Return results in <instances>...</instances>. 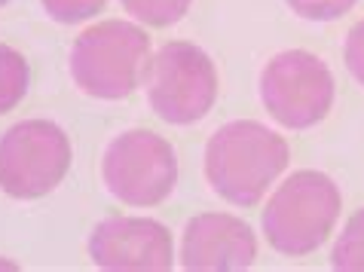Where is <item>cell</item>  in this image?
<instances>
[{"mask_svg":"<svg viewBox=\"0 0 364 272\" xmlns=\"http://www.w3.org/2000/svg\"><path fill=\"white\" fill-rule=\"evenodd\" d=\"M288 165V144L255 119H236L218 129L205 147V178L232 205H257L267 187Z\"/></svg>","mask_w":364,"mask_h":272,"instance_id":"6da1fadb","label":"cell"},{"mask_svg":"<svg viewBox=\"0 0 364 272\" xmlns=\"http://www.w3.org/2000/svg\"><path fill=\"white\" fill-rule=\"evenodd\" d=\"M150 37L129 22H101L77 37L70 49L74 83L92 98L119 102L141 83L150 62Z\"/></svg>","mask_w":364,"mask_h":272,"instance_id":"7a4b0ae2","label":"cell"},{"mask_svg":"<svg viewBox=\"0 0 364 272\" xmlns=\"http://www.w3.org/2000/svg\"><path fill=\"white\" fill-rule=\"evenodd\" d=\"M340 217V190L321 171H294L264 211L267 241L282 254L300 257L325 245Z\"/></svg>","mask_w":364,"mask_h":272,"instance_id":"3957f363","label":"cell"},{"mask_svg":"<svg viewBox=\"0 0 364 272\" xmlns=\"http://www.w3.org/2000/svg\"><path fill=\"white\" fill-rule=\"evenodd\" d=\"M147 98L159 119L175 126L196 123L218 98V74L211 58L193 43H166L147 62Z\"/></svg>","mask_w":364,"mask_h":272,"instance_id":"277c9868","label":"cell"},{"mask_svg":"<svg viewBox=\"0 0 364 272\" xmlns=\"http://www.w3.org/2000/svg\"><path fill=\"white\" fill-rule=\"evenodd\" d=\"M70 168V141L55 123L25 119L0 138V190L13 199H40Z\"/></svg>","mask_w":364,"mask_h":272,"instance_id":"5b68a950","label":"cell"},{"mask_svg":"<svg viewBox=\"0 0 364 272\" xmlns=\"http://www.w3.org/2000/svg\"><path fill=\"white\" fill-rule=\"evenodd\" d=\"M260 98L276 123L288 129H309L321 123L333 104V77L321 58L291 49L264 67Z\"/></svg>","mask_w":364,"mask_h":272,"instance_id":"8992f818","label":"cell"},{"mask_svg":"<svg viewBox=\"0 0 364 272\" xmlns=\"http://www.w3.org/2000/svg\"><path fill=\"white\" fill-rule=\"evenodd\" d=\"M105 184L126 205H159L175 190L178 159L166 138L144 129L110 141L105 153Z\"/></svg>","mask_w":364,"mask_h":272,"instance_id":"52a82bcc","label":"cell"},{"mask_svg":"<svg viewBox=\"0 0 364 272\" xmlns=\"http://www.w3.org/2000/svg\"><path fill=\"white\" fill-rule=\"evenodd\" d=\"M89 254L101 269L163 272L171 269V236L147 217H107L89 239Z\"/></svg>","mask_w":364,"mask_h":272,"instance_id":"ba28073f","label":"cell"},{"mask_svg":"<svg viewBox=\"0 0 364 272\" xmlns=\"http://www.w3.org/2000/svg\"><path fill=\"white\" fill-rule=\"evenodd\" d=\"M257 241L245 220L232 214H199L181 241L184 269H245L255 263Z\"/></svg>","mask_w":364,"mask_h":272,"instance_id":"9c48e42d","label":"cell"},{"mask_svg":"<svg viewBox=\"0 0 364 272\" xmlns=\"http://www.w3.org/2000/svg\"><path fill=\"white\" fill-rule=\"evenodd\" d=\"M28 92V62L13 46L0 43V114H9Z\"/></svg>","mask_w":364,"mask_h":272,"instance_id":"30bf717a","label":"cell"},{"mask_svg":"<svg viewBox=\"0 0 364 272\" xmlns=\"http://www.w3.org/2000/svg\"><path fill=\"white\" fill-rule=\"evenodd\" d=\"M331 263L333 269H343V272H364V211L352 214L346 229L340 233L331 254Z\"/></svg>","mask_w":364,"mask_h":272,"instance_id":"8fae6325","label":"cell"},{"mask_svg":"<svg viewBox=\"0 0 364 272\" xmlns=\"http://www.w3.org/2000/svg\"><path fill=\"white\" fill-rule=\"evenodd\" d=\"M123 6L132 13L138 22L154 25V28H166L184 18L190 0H123Z\"/></svg>","mask_w":364,"mask_h":272,"instance_id":"7c38bea8","label":"cell"},{"mask_svg":"<svg viewBox=\"0 0 364 272\" xmlns=\"http://www.w3.org/2000/svg\"><path fill=\"white\" fill-rule=\"evenodd\" d=\"M40 4L46 6V13L55 18V22L62 25H77V22H86V18H92L101 6H105V0H40Z\"/></svg>","mask_w":364,"mask_h":272,"instance_id":"4fadbf2b","label":"cell"},{"mask_svg":"<svg viewBox=\"0 0 364 272\" xmlns=\"http://www.w3.org/2000/svg\"><path fill=\"white\" fill-rule=\"evenodd\" d=\"M355 4L358 0H288V6L294 9L300 18H309V22H331V18H340Z\"/></svg>","mask_w":364,"mask_h":272,"instance_id":"5bb4252c","label":"cell"},{"mask_svg":"<svg viewBox=\"0 0 364 272\" xmlns=\"http://www.w3.org/2000/svg\"><path fill=\"white\" fill-rule=\"evenodd\" d=\"M346 65L352 70V77L364 86V18L346 37Z\"/></svg>","mask_w":364,"mask_h":272,"instance_id":"9a60e30c","label":"cell"},{"mask_svg":"<svg viewBox=\"0 0 364 272\" xmlns=\"http://www.w3.org/2000/svg\"><path fill=\"white\" fill-rule=\"evenodd\" d=\"M0 4H6V0H0Z\"/></svg>","mask_w":364,"mask_h":272,"instance_id":"2e32d148","label":"cell"}]
</instances>
